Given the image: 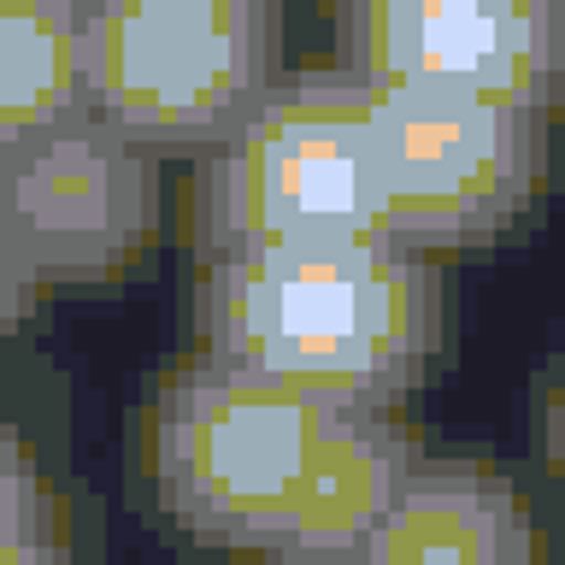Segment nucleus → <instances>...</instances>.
<instances>
[{"label":"nucleus","mask_w":565,"mask_h":565,"mask_svg":"<svg viewBox=\"0 0 565 565\" xmlns=\"http://www.w3.org/2000/svg\"><path fill=\"white\" fill-rule=\"evenodd\" d=\"M201 353L335 406H395L436 365L448 289L401 236L277 242L201 259Z\"/></svg>","instance_id":"nucleus-1"},{"label":"nucleus","mask_w":565,"mask_h":565,"mask_svg":"<svg viewBox=\"0 0 565 565\" xmlns=\"http://www.w3.org/2000/svg\"><path fill=\"white\" fill-rule=\"evenodd\" d=\"M383 230V171L371 88L348 65H300L265 88L194 159V259L277 242H335Z\"/></svg>","instance_id":"nucleus-2"},{"label":"nucleus","mask_w":565,"mask_h":565,"mask_svg":"<svg viewBox=\"0 0 565 565\" xmlns=\"http://www.w3.org/2000/svg\"><path fill=\"white\" fill-rule=\"evenodd\" d=\"M342 406L212 353L171 365L153 395V494L201 547L265 559L307 501Z\"/></svg>","instance_id":"nucleus-3"},{"label":"nucleus","mask_w":565,"mask_h":565,"mask_svg":"<svg viewBox=\"0 0 565 565\" xmlns=\"http://www.w3.org/2000/svg\"><path fill=\"white\" fill-rule=\"evenodd\" d=\"M88 106L159 159H201L282 77L277 0H83Z\"/></svg>","instance_id":"nucleus-4"},{"label":"nucleus","mask_w":565,"mask_h":565,"mask_svg":"<svg viewBox=\"0 0 565 565\" xmlns=\"http://www.w3.org/2000/svg\"><path fill=\"white\" fill-rule=\"evenodd\" d=\"M371 130L383 171V230L406 247L436 254L489 242L536 201L547 159L536 106L471 88L377 83Z\"/></svg>","instance_id":"nucleus-5"},{"label":"nucleus","mask_w":565,"mask_h":565,"mask_svg":"<svg viewBox=\"0 0 565 565\" xmlns=\"http://www.w3.org/2000/svg\"><path fill=\"white\" fill-rule=\"evenodd\" d=\"M166 159L95 106L0 153V218L42 289H106L153 247Z\"/></svg>","instance_id":"nucleus-6"},{"label":"nucleus","mask_w":565,"mask_h":565,"mask_svg":"<svg viewBox=\"0 0 565 565\" xmlns=\"http://www.w3.org/2000/svg\"><path fill=\"white\" fill-rule=\"evenodd\" d=\"M565 0H335V65L360 83L471 88L547 113Z\"/></svg>","instance_id":"nucleus-7"},{"label":"nucleus","mask_w":565,"mask_h":565,"mask_svg":"<svg viewBox=\"0 0 565 565\" xmlns=\"http://www.w3.org/2000/svg\"><path fill=\"white\" fill-rule=\"evenodd\" d=\"M348 565H542L519 483L471 454H418Z\"/></svg>","instance_id":"nucleus-8"},{"label":"nucleus","mask_w":565,"mask_h":565,"mask_svg":"<svg viewBox=\"0 0 565 565\" xmlns=\"http://www.w3.org/2000/svg\"><path fill=\"white\" fill-rule=\"evenodd\" d=\"M413 459L418 448L395 424V406H342L307 501L259 565H348Z\"/></svg>","instance_id":"nucleus-9"},{"label":"nucleus","mask_w":565,"mask_h":565,"mask_svg":"<svg viewBox=\"0 0 565 565\" xmlns=\"http://www.w3.org/2000/svg\"><path fill=\"white\" fill-rule=\"evenodd\" d=\"M88 113L83 0H0V153Z\"/></svg>","instance_id":"nucleus-10"},{"label":"nucleus","mask_w":565,"mask_h":565,"mask_svg":"<svg viewBox=\"0 0 565 565\" xmlns=\"http://www.w3.org/2000/svg\"><path fill=\"white\" fill-rule=\"evenodd\" d=\"M35 524H53V501L42 489L30 448L0 418V536H18V530H35Z\"/></svg>","instance_id":"nucleus-11"},{"label":"nucleus","mask_w":565,"mask_h":565,"mask_svg":"<svg viewBox=\"0 0 565 565\" xmlns=\"http://www.w3.org/2000/svg\"><path fill=\"white\" fill-rule=\"evenodd\" d=\"M35 300H42V277L30 271L12 224L0 218V335H12L18 324H24V318L35 312Z\"/></svg>","instance_id":"nucleus-12"},{"label":"nucleus","mask_w":565,"mask_h":565,"mask_svg":"<svg viewBox=\"0 0 565 565\" xmlns=\"http://www.w3.org/2000/svg\"><path fill=\"white\" fill-rule=\"evenodd\" d=\"M0 565H71L65 542L53 524L18 530V536H0Z\"/></svg>","instance_id":"nucleus-13"},{"label":"nucleus","mask_w":565,"mask_h":565,"mask_svg":"<svg viewBox=\"0 0 565 565\" xmlns=\"http://www.w3.org/2000/svg\"><path fill=\"white\" fill-rule=\"evenodd\" d=\"M542 441H547V459H554L559 483H565V360L554 365L547 377V401H542Z\"/></svg>","instance_id":"nucleus-14"},{"label":"nucleus","mask_w":565,"mask_h":565,"mask_svg":"<svg viewBox=\"0 0 565 565\" xmlns=\"http://www.w3.org/2000/svg\"><path fill=\"white\" fill-rule=\"evenodd\" d=\"M554 106H559V113H565V60H559V95H554Z\"/></svg>","instance_id":"nucleus-15"}]
</instances>
